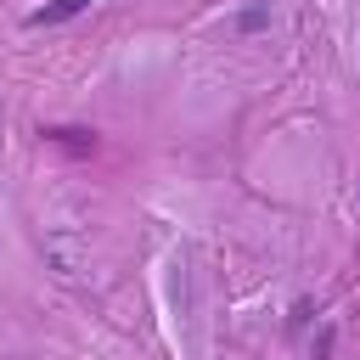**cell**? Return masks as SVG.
<instances>
[{
    "label": "cell",
    "mask_w": 360,
    "mask_h": 360,
    "mask_svg": "<svg viewBox=\"0 0 360 360\" xmlns=\"http://www.w3.org/2000/svg\"><path fill=\"white\" fill-rule=\"evenodd\" d=\"M90 6H96V0H45L28 22H34V28H56V22H73V17H79V11H90Z\"/></svg>",
    "instance_id": "cell-1"
},
{
    "label": "cell",
    "mask_w": 360,
    "mask_h": 360,
    "mask_svg": "<svg viewBox=\"0 0 360 360\" xmlns=\"http://www.w3.org/2000/svg\"><path fill=\"white\" fill-rule=\"evenodd\" d=\"M259 28H270V6L264 0H253V6L236 11V34H259Z\"/></svg>",
    "instance_id": "cell-3"
},
{
    "label": "cell",
    "mask_w": 360,
    "mask_h": 360,
    "mask_svg": "<svg viewBox=\"0 0 360 360\" xmlns=\"http://www.w3.org/2000/svg\"><path fill=\"white\" fill-rule=\"evenodd\" d=\"M45 141H56V146H68V152H96V129H45Z\"/></svg>",
    "instance_id": "cell-2"
},
{
    "label": "cell",
    "mask_w": 360,
    "mask_h": 360,
    "mask_svg": "<svg viewBox=\"0 0 360 360\" xmlns=\"http://www.w3.org/2000/svg\"><path fill=\"white\" fill-rule=\"evenodd\" d=\"M332 349H338V332H332V326H321V332H315V343H309V354H315V360H332Z\"/></svg>",
    "instance_id": "cell-4"
}]
</instances>
